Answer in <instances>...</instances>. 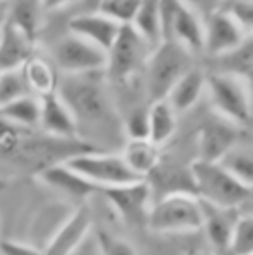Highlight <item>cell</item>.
I'll use <instances>...</instances> for the list:
<instances>
[{"mask_svg": "<svg viewBox=\"0 0 253 255\" xmlns=\"http://www.w3.org/2000/svg\"><path fill=\"white\" fill-rule=\"evenodd\" d=\"M151 51L153 47L149 42L130 23L122 24L111 49L108 51L106 71L116 80H125L144 66Z\"/></svg>", "mask_w": 253, "mask_h": 255, "instance_id": "9c48e42d", "label": "cell"}, {"mask_svg": "<svg viewBox=\"0 0 253 255\" xmlns=\"http://www.w3.org/2000/svg\"><path fill=\"white\" fill-rule=\"evenodd\" d=\"M30 87L24 78L23 66L16 70L0 71V106L24 94H30Z\"/></svg>", "mask_w": 253, "mask_h": 255, "instance_id": "f1b7e54d", "label": "cell"}, {"mask_svg": "<svg viewBox=\"0 0 253 255\" xmlns=\"http://www.w3.org/2000/svg\"><path fill=\"white\" fill-rule=\"evenodd\" d=\"M229 250L233 255H253V214L236 219Z\"/></svg>", "mask_w": 253, "mask_h": 255, "instance_id": "83f0119b", "label": "cell"}, {"mask_svg": "<svg viewBox=\"0 0 253 255\" xmlns=\"http://www.w3.org/2000/svg\"><path fill=\"white\" fill-rule=\"evenodd\" d=\"M120 26L122 24L118 21L104 16L99 10L90 14H78V16L71 17L70 23H68L71 33L80 35L85 40L92 42L106 52L111 49L113 42H115L116 35L120 31Z\"/></svg>", "mask_w": 253, "mask_h": 255, "instance_id": "4fadbf2b", "label": "cell"}, {"mask_svg": "<svg viewBox=\"0 0 253 255\" xmlns=\"http://www.w3.org/2000/svg\"><path fill=\"white\" fill-rule=\"evenodd\" d=\"M206 89V75L201 70L191 68L187 73H184L179 80L170 89L167 101L172 104L177 113L187 111L199 101L203 91Z\"/></svg>", "mask_w": 253, "mask_h": 255, "instance_id": "d6986e66", "label": "cell"}, {"mask_svg": "<svg viewBox=\"0 0 253 255\" xmlns=\"http://www.w3.org/2000/svg\"><path fill=\"white\" fill-rule=\"evenodd\" d=\"M52 59L63 75H80L92 71H106L108 52L75 33L59 38L52 51Z\"/></svg>", "mask_w": 253, "mask_h": 255, "instance_id": "ba28073f", "label": "cell"}, {"mask_svg": "<svg viewBox=\"0 0 253 255\" xmlns=\"http://www.w3.org/2000/svg\"><path fill=\"white\" fill-rule=\"evenodd\" d=\"M42 2V7H44V10H59L63 9V7H68L71 5V3H75L77 0H40Z\"/></svg>", "mask_w": 253, "mask_h": 255, "instance_id": "e575fe53", "label": "cell"}, {"mask_svg": "<svg viewBox=\"0 0 253 255\" xmlns=\"http://www.w3.org/2000/svg\"><path fill=\"white\" fill-rule=\"evenodd\" d=\"M23 73L30 91L35 92L37 96L51 94L58 89V73H56L54 66L49 61H45L44 57L31 56L23 64Z\"/></svg>", "mask_w": 253, "mask_h": 255, "instance_id": "d4e9b609", "label": "cell"}, {"mask_svg": "<svg viewBox=\"0 0 253 255\" xmlns=\"http://www.w3.org/2000/svg\"><path fill=\"white\" fill-rule=\"evenodd\" d=\"M192 68V52L175 40H162L146 59V92L149 103L167 99L177 80Z\"/></svg>", "mask_w": 253, "mask_h": 255, "instance_id": "6da1fadb", "label": "cell"}, {"mask_svg": "<svg viewBox=\"0 0 253 255\" xmlns=\"http://www.w3.org/2000/svg\"><path fill=\"white\" fill-rule=\"evenodd\" d=\"M219 9L233 16L245 33L253 35V0H222Z\"/></svg>", "mask_w": 253, "mask_h": 255, "instance_id": "4dcf8cb0", "label": "cell"}, {"mask_svg": "<svg viewBox=\"0 0 253 255\" xmlns=\"http://www.w3.org/2000/svg\"><path fill=\"white\" fill-rule=\"evenodd\" d=\"M252 101H253V89H252Z\"/></svg>", "mask_w": 253, "mask_h": 255, "instance_id": "ab89813d", "label": "cell"}, {"mask_svg": "<svg viewBox=\"0 0 253 255\" xmlns=\"http://www.w3.org/2000/svg\"><path fill=\"white\" fill-rule=\"evenodd\" d=\"M0 118L19 127H37L40 124V98L24 94L0 106Z\"/></svg>", "mask_w": 253, "mask_h": 255, "instance_id": "603a6c76", "label": "cell"}, {"mask_svg": "<svg viewBox=\"0 0 253 255\" xmlns=\"http://www.w3.org/2000/svg\"><path fill=\"white\" fill-rule=\"evenodd\" d=\"M101 193L127 224L135 226L148 219L151 186L144 179L120 186H104L101 188Z\"/></svg>", "mask_w": 253, "mask_h": 255, "instance_id": "30bf717a", "label": "cell"}, {"mask_svg": "<svg viewBox=\"0 0 253 255\" xmlns=\"http://www.w3.org/2000/svg\"><path fill=\"white\" fill-rule=\"evenodd\" d=\"M219 59L222 68L220 71L245 77L253 68V35H247L238 47L219 56Z\"/></svg>", "mask_w": 253, "mask_h": 255, "instance_id": "4316f807", "label": "cell"}, {"mask_svg": "<svg viewBox=\"0 0 253 255\" xmlns=\"http://www.w3.org/2000/svg\"><path fill=\"white\" fill-rule=\"evenodd\" d=\"M160 3H162V0H141L137 12L130 23L149 42L153 49L163 40Z\"/></svg>", "mask_w": 253, "mask_h": 255, "instance_id": "cb8c5ba5", "label": "cell"}, {"mask_svg": "<svg viewBox=\"0 0 253 255\" xmlns=\"http://www.w3.org/2000/svg\"><path fill=\"white\" fill-rule=\"evenodd\" d=\"M245 37L247 33L233 16L224 12L222 9H215L205 21V47L203 51L219 57L238 47Z\"/></svg>", "mask_w": 253, "mask_h": 255, "instance_id": "7c38bea8", "label": "cell"}, {"mask_svg": "<svg viewBox=\"0 0 253 255\" xmlns=\"http://www.w3.org/2000/svg\"><path fill=\"white\" fill-rule=\"evenodd\" d=\"M38 98H40V124L38 125L47 134L56 135V137H73L77 134L78 122L73 111L58 94V91L38 96Z\"/></svg>", "mask_w": 253, "mask_h": 255, "instance_id": "5bb4252c", "label": "cell"}, {"mask_svg": "<svg viewBox=\"0 0 253 255\" xmlns=\"http://www.w3.org/2000/svg\"><path fill=\"white\" fill-rule=\"evenodd\" d=\"M31 38H28L19 28L7 21L0 28V71L21 68L33 52Z\"/></svg>", "mask_w": 253, "mask_h": 255, "instance_id": "e0dca14e", "label": "cell"}, {"mask_svg": "<svg viewBox=\"0 0 253 255\" xmlns=\"http://www.w3.org/2000/svg\"><path fill=\"white\" fill-rule=\"evenodd\" d=\"M0 255H44V250L30 243L14 242V240H0Z\"/></svg>", "mask_w": 253, "mask_h": 255, "instance_id": "836d02e7", "label": "cell"}, {"mask_svg": "<svg viewBox=\"0 0 253 255\" xmlns=\"http://www.w3.org/2000/svg\"><path fill=\"white\" fill-rule=\"evenodd\" d=\"M149 110V141L162 146L175 134L177 111L167 99L151 103Z\"/></svg>", "mask_w": 253, "mask_h": 255, "instance_id": "7402d4cb", "label": "cell"}, {"mask_svg": "<svg viewBox=\"0 0 253 255\" xmlns=\"http://www.w3.org/2000/svg\"><path fill=\"white\" fill-rule=\"evenodd\" d=\"M125 132L128 139H149V110L135 108L125 120Z\"/></svg>", "mask_w": 253, "mask_h": 255, "instance_id": "1f68e13d", "label": "cell"}, {"mask_svg": "<svg viewBox=\"0 0 253 255\" xmlns=\"http://www.w3.org/2000/svg\"><path fill=\"white\" fill-rule=\"evenodd\" d=\"M247 202H252V203H253V186H252V188H250V195H248ZM247 202H245V203H247Z\"/></svg>", "mask_w": 253, "mask_h": 255, "instance_id": "74e56055", "label": "cell"}, {"mask_svg": "<svg viewBox=\"0 0 253 255\" xmlns=\"http://www.w3.org/2000/svg\"><path fill=\"white\" fill-rule=\"evenodd\" d=\"M42 12H44V7L40 0H9L7 21L19 28L28 38L35 42L40 30Z\"/></svg>", "mask_w": 253, "mask_h": 255, "instance_id": "ffe728a7", "label": "cell"}, {"mask_svg": "<svg viewBox=\"0 0 253 255\" xmlns=\"http://www.w3.org/2000/svg\"><path fill=\"white\" fill-rule=\"evenodd\" d=\"M219 161L234 175V177L240 179L245 186L252 188L253 186V148L234 144Z\"/></svg>", "mask_w": 253, "mask_h": 255, "instance_id": "484cf974", "label": "cell"}, {"mask_svg": "<svg viewBox=\"0 0 253 255\" xmlns=\"http://www.w3.org/2000/svg\"><path fill=\"white\" fill-rule=\"evenodd\" d=\"M141 0H99L97 10L120 24L132 23Z\"/></svg>", "mask_w": 253, "mask_h": 255, "instance_id": "f546056e", "label": "cell"}, {"mask_svg": "<svg viewBox=\"0 0 253 255\" xmlns=\"http://www.w3.org/2000/svg\"><path fill=\"white\" fill-rule=\"evenodd\" d=\"M146 224L155 233H196L203 228L201 203L191 193L165 195L149 208Z\"/></svg>", "mask_w": 253, "mask_h": 255, "instance_id": "277c9868", "label": "cell"}, {"mask_svg": "<svg viewBox=\"0 0 253 255\" xmlns=\"http://www.w3.org/2000/svg\"><path fill=\"white\" fill-rule=\"evenodd\" d=\"M9 17V0H0V28L7 23Z\"/></svg>", "mask_w": 253, "mask_h": 255, "instance_id": "d590c367", "label": "cell"}, {"mask_svg": "<svg viewBox=\"0 0 253 255\" xmlns=\"http://www.w3.org/2000/svg\"><path fill=\"white\" fill-rule=\"evenodd\" d=\"M3 188H5V182H3L2 179H0V191H2Z\"/></svg>", "mask_w": 253, "mask_h": 255, "instance_id": "f35d334b", "label": "cell"}, {"mask_svg": "<svg viewBox=\"0 0 253 255\" xmlns=\"http://www.w3.org/2000/svg\"><path fill=\"white\" fill-rule=\"evenodd\" d=\"M64 163L75 172L87 177L88 181L95 182L97 186H120L128 182L139 181L137 174L132 170L118 154H99L92 151L75 153L64 160Z\"/></svg>", "mask_w": 253, "mask_h": 255, "instance_id": "52a82bcc", "label": "cell"}, {"mask_svg": "<svg viewBox=\"0 0 253 255\" xmlns=\"http://www.w3.org/2000/svg\"><path fill=\"white\" fill-rule=\"evenodd\" d=\"M37 177L38 181L44 182L49 188H54L70 196H77V198H87V196L101 191V186H97L95 182L88 181L87 177L75 172L64 161L45 167L44 170L38 172Z\"/></svg>", "mask_w": 253, "mask_h": 255, "instance_id": "9a60e30c", "label": "cell"}, {"mask_svg": "<svg viewBox=\"0 0 253 255\" xmlns=\"http://www.w3.org/2000/svg\"><path fill=\"white\" fill-rule=\"evenodd\" d=\"M245 80H247L248 82V85H250V87L253 89V68H252V70L250 71H248V73L247 75H245Z\"/></svg>", "mask_w": 253, "mask_h": 255, "instance_id": "8d00e7d4", "label": "cell"}, {"mask_svg": "<svg viewBox=\"0 0 253 255\" xmlns=\"http://www.w3.org/2000/svg\"><path fill=\"white\" fill-rule=\"evenodd\" d=\"M203 214V231L206 233L208 242L217 250H229V242L233 236L234 222L236 219L231 217L234 208L217 207L205 200H199Z\"/></svg>", "mask_w": 253, "mask_h": 255, "instance_id": "ac0fdd59", "label": "cell"}, {"mask_svg": "<svg viewBox=\"0 0 253 255\" xmlns=\"http://www.w3.org/2000/svg\"><path fill=\"white\" fill-rule=\"evenodd\" d=\"M206 91L217 113L226 120L245 125L252 118V89L243 77L217 71L206 77Z\"/></svg>", "mask_w": 253, "mask_h": 255, "instance_id": "5b68a950", "label": "cell"}, {"mask_svg": "<svg viewBox=\"0 0 253 255\" xmlns=\"http://www.w3.org/2000/svg\"><path fill=\"white\" fill-rule=\"evenodd\" d=\"M236 128L233 122H206L198 132L199 160L219 161L234 144H236Z\"/></svg>", "mask_w": 253, "mask_h": 255, "instance_id": "2e32d148", "label": "cell"}, {"mask_svg": "<svg viewBox=\"0 0 253 255\" xmlns=\"http://www.w3.org/2000/svg\"><path fill=\"white\" fill-rule=\"evenodd\" d=\"M192 189L199 200L217 207L236 208L247 202L250 188L236 179L220 161L196 160L189 167Z\"/></svg>", "mask_w": 253, "mask_h": 255, "instance_id": "7a4b0ae2", "label": "cell"}, {"mask_svg": "<svg viewBox=\"0 0 253 255\" xmlns=\"http://www.w3.org/2000/svg\"><path fill=\"white\" fill-rule=\"evenodd\" d=\"M92 228V214L87 205L78 207L51 236L44 255H73Z\"/></svg>", "mask_w": 253, "mask_h": 255, "instance_id": "8fae6325", "label": "cell"}, {"mask_svg": "<svg viewBox=\"0 0 253 255\" xmlns=\"http://www.w3.org/2000/svg\"><path fill=\"white\" fill-rule=\"evenodd\" d=\"M163 40H175L189 51L199 52L205 47V21L189 0H162Z\"/></svg>", "mask_w": 253, "mask_h": 255, "instance_id": "8992f818", "label": "cell"}, {"mask_svg": "<svg viewBox=\"0 0 253 255\" xmlns=\"http://www.w3.org/2000/svg\"><path fill=\"white\" fill-rule=\"evenodd\" d=\"M122 156L128 167L142 179L155 172L160 165L158 146L149 139H130Z\"/></svg>", "mask_w": 253, "mask_h": 255, "instance_id": "44dd1931", "label": "cell"}, {"mask_svg": "<svg viewBox=\"0 0 253 255\" xmlns=\"http://www.w3.org/2000/svg\"><path fill=\"white\" fill-rule=\"evenodd\" d=\"M97 242L102 255H137L134 245L130 242L118 236H111L108 233H99Z\"/></svg>", "mask_w": 253, "mask_h": 255, "instance_id": "d6a6232c", "label": "cell"}, {"mask_svg": "<svg viewBox=\"0 0 253 255\" xmlns=\"http://www.w3.org/2000/svg\"><path fill=\"white\" fill-rule=\"evenodd\" d=\"M101 73L104 71L63 75V78L58 82L56 91L73 111L77 122H95L108 113L109 101L101 80Z\"/></svg>", "mask_w": 253, "mask_h": 255, "instance_id": "3957f363", "label": "cell"}]
</instances>
